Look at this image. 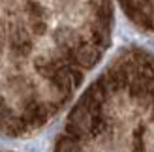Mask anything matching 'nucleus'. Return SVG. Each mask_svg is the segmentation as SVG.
Here are the masks:
<instances>
[{"label":"nucleus","mask_w":154,"mask_h":152,"mask_svg":"<svg viewBox=\"0 0 154 152\" xmlns=\"http://www.w3.org/2000/svg\"><path fill=\"white\" fill-rule=\"evenodd\" d=\"M102 34L100 0H0V68L60 70Z\"/></svg>","instance_id":"f257e3e1"}]
</instances>
